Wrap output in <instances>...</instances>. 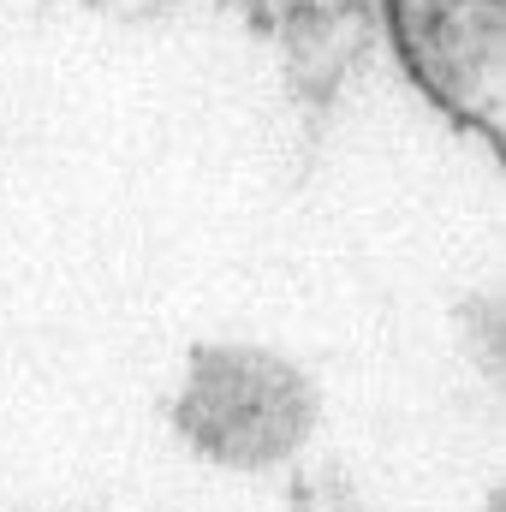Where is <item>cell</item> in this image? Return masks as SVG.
<instances>
[{"mask_svg":"<svg viewBox=\"0 0 506 512\" xmlns=\"http://www.w3.org/2000/svg\"><path fill=\"white\" fill-rule=\"evenodd\" d=\"M411 72L441 108L495 126L501 114V0H393Z\"/></svg>","mask_w":506,"mask_h":512,"instance_id":"obj_1","label":"cell"}]
</instances>
